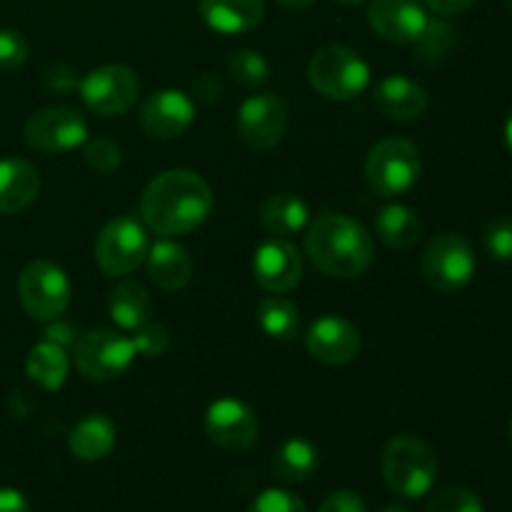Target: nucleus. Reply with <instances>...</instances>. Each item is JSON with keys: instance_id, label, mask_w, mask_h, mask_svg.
Masks as SVG:
<instances>
[{"instance_id": "obj_1", "label": "nucleus", "mask_w": 512, "mask_h": 512, "mask_svg": "<svg viewBox=\"0 0 512 512\" xmlns=\"http://www.w3.org/2000/svg\"><path fill=\"white\" fill-rule=\"evenodd\" d=\"M213 210V190L193 170H165L155 175L140 198V220L160 238L193 233Z\"/></svg>"}, {"instance_id": "obj_2", "label": "nucleus", "mask_w": 512, "mask_h": 512, "mask_svg": "<svg viewBox=\"0 0 512 512\" xmlns=\"http://www.w3.org/2000/svg\"><path fill=\"white\" fill-rule=\"evenodd\" d=\"M305 255L328 278L350 280L373 263V238L345 213H323L305 230Z\"/></svg>"}, {"instance_id": "obj_3", "label": "nucleus", "mask_w": 512, "mask_h": 512, "mask_svg": "<svg viewBox=\"0 0 512 512\" xmlns=\"http://www.w3.org/2000/svg\"><path fill=\"white\" fill-rule=\"evenodd\" d=\"M385 485L400 498H423L438 478V455L418 435H395L388 440L380 458Z\"/></svg>"}, {"instance_id": "obj_4", "label": "nucleus", "mask_w": 512, "mask_h": 512, "mask_svg": "<svg viewBox=\"0 0 512 512\" xmlns=\"http://www.w3.org/2000/svg\"><path fill=\"white\" fill-rule=\"evenodd\" d=\"M308 83L328 100H350L370 85V65L348 45H323L308 60Z\"/></svg>"}, {"instance_id": "obj_5", "label": "nucleus", "mask_w": 512, "mask_h": 512, "mask_svg": "<svg viewBox=\"0 0 512 512\" xmlns=\"http://www.w3.org/2000/svg\"><path fill=\"white\" fill-rule=\"evenodd\" d=\"M423 158L418 145L405 138H383L368 150L365 180L380 198H398L408 193L420 178Z\"/></svg>"}, {"instance_id": "obj_6", "label": "nucleus", "mask_w": 512, "mask_h": 512, "mask_svg": "<svg viewBox=\"0 0 512 512\" xmlns=\"http://www.w3.org/2000/svg\"><path fill=\"white\" fill-rule=\"evenodd\" d=\"M478 260L475 250L463 235L440 233L425 245L420 255V273L425 283L438 293H458L465 285H470Z\"/></svg>"}, {"instance_id": "obj_7", "label": "nucleus", "mask_w": 512, "mask_h": 512, "mask_svg": "<svg viewBox=\"0 0 512 512\" xmlns=\"http://www.w3.org/2000/svg\"><path fill=\"white\" fill-rule=\"evenodd\" d=\"M135 343L123 330L100 328L78 335L73 345V360L88 380L110 383L128 373L135 360Z\"/></svg>"}, {"instance_id": "obj_8", "label": "nucleus", "mask_w": 512, "mask_h": 512, "mask_svg": "<svg viewBox=\"0 0 512 512\" xmlns=\"http://www.w3.org/2000/svg\"><path fill=\"white\" fill-rule=\"evenodd\" d=\"M150 250L148 228L135 215H118L95 240V263L105 275L125 278L145 263Z\"/></svg>"}, {"instance_id": "obj_9", "label": "nucleus", "mask_w": 512, "mask_h": 512, "mask_svg": "<svg viewBox=\"0 0 512 512\" xmlns=\"http://www.w3.org/2000/svg\"><path fill=\"white\" fill-rule=\"evenodd\" d=\"M18 298L25 313L40 323L63 318L70 305V280L60 265L50 260H33L18 278Z\"/></svg>"}, {"instance_id": "obj_10", "label": "nucleus", "mask_w": 512, "mask_h": 512, "mask_svg": "<svg viewBox=\"0 0 512 512\" xmlns=\"http://www.w3.org/2000/svg\"><path fill=\"white\" fill-rule=\"evenodd\" d=\"M80 98L100 118H115L128 113L140 95V80L133 68L108 63L93 68L78 83Z\"/></svg>"}, {"instance_id": "obj_11", "label": "nucleus", "mask_w": 512, "mask_h": 512, "mask_svg": "<svg viewBox=\"0 0 512 512\" xmlns=\"http://www.w3.org/2000/svg\"><path fill=\"white\" fill-rule=\"evenodd\" d=\"M23 138L28 148L38 150V153H70L88 140V120L80 110L68 108V105H53V108H43L30 115Z\"/></svg>"}, {"instance_id": "obj_12", "label": "nucleus", "mask_w": 512, "mask_h": 512, "mask_svg": "<svg viewBox=\"0 0 512 512\" xmlns=\"http://www.w3.org/2000/svg\"><path fill=\"white\" fill-rule=\"evenodd\" d=\"M288 100L278 93L250 95L238 110V135L248 148L270 150L288 133Z\"/></svg>"}, {"instance_id": "obj_13", "label": "nucleus", "mask_w": 512, "mask_h": 512, "mask_svg": "<svg viewBox=\"0 0 512 512\" xmlns=\"http://www.w3.org/2000/svg\"><path fill=\"white\" fill-rule=\"evenodd\" d=\"M205 433H208L210 443L218 448L243 453L258 443V415L243 400L218 398L205 410Z\"/></svg>"}, {"instance_id": "obj_14", "label": "nucleus", "mask_w": 512, "mask_h": 512, "mask_svg": "<svg viewBox=\"0 0 512 512\" xmlns=\"http://www.w3.org/2000/svg\"><path fill=\"white\" fill-rule=\"evenodd\" d=\"M303 255L288 238H268L253 253V278L275 295L290 293L303 280Z\"/></svg>"}, {"instance_id": "obj_15", "label": "nucleus", "mask_w": 512, "mask_h": 512, "mask_svg": "<svg viewBox=\"0 0 512 512\" xmlns=\"http://www.w3.org/2000/svg\"><path fill=\"white\" fill-rule=\"evenodd\" d=\"M195 123V100L175 88L158 90L140 105V128L155 140H175Z\"/></svg>"}, {"instance_id": "obj_16", "label": "nucleus", "mask_w": 512, "mask_h": 512, "mask_svg": "<svg viewBox=\"0 0 512 512\" xmlns=\"http://www.w3.org/2000/svg\"><path fill=\"white\" fill-rule=\"evenodd\" d=\"M430 15L420 0H373L368 23L388 43L413 45L428 25Z\"/></svg>"}, {"instance_id": "obj_17", "label": "nucleus", "mask_w": 512, "mask_h": 512, "mask_svg": "<svg viewBox=\"0 0 512 512\" xmlns=\"http://www.w3.org/2000/svg\"><path fill=\"white\" fill-rule=\"evenodd\" d=\"M305 348L325 365H345L358 358L360 330L343 315H323L305 335Z\"/></svg>"}, {"instance_id": "obj_18", "label": "nucleus", "mask_w": 512, "mask_h": 512, "mask_svg": "<svg viewBox=\"0 0 512 512\" xmlns=\"http://www.w3.org/2000/svg\"><path fill=\"white\" fill-rule=\"evenodd\" d=\"M373 103L385 118L410 123L428 110V90L405 75H388L375 85Z\"/></svg>"}, {"instance_id": "obj_19", "label": "nucleus", "mask_w": 512, "mask_h": 512, "mask_svg": "<svg viewBox=\"0 0 512 512\" xmlns=\"http://www.w3.org/2000/svg\"><path fill=\"white\" fill-rule=\"evenodd\" d=\"M145 268H148L150 280L160 290L173 293L190 283L195 263L183 245L175 243L173 238H160L158 243L150 245L148 255H145Z\"/></svg>"}, {"instance_id": "obj_20", "label": "nucleus", "mask_w": 512, "mask_h": 512, "mask_svg": "<svg viewBox=\"0 0 512 512\" xmlns=\"http://www.w3.org/2000/svg\"><path fill=\"white\" fill-rule=\"evenodd\" d=\"M40 193V175L28 160H0V215H13L35 203Z\"/></svg>"}, {"instance_id": "obj_21", "label": "nucleus", "mask_w": 512, "mask_h": 512, "mask_svg": "<svg viewBox=\"0 0 512 512\" xmlns=\"http://www.w3.org/2000/svg\"><path fill=\"white\" fill-rule=\"evenodd\" d=\"M200 15L215 33L240 35L258 28L265 15L263 0H200Z\"/></svg>"}, {"instance_id": "obj_22", "label": "nucleus", "mask_w": 512, "mask_h": 512, "mask_svg": "<svg viewBox=\"0 0 512 512\" xmlns=\"http://www.w3.org/2000/svg\"><path fill=\"white\" fill-rule=\"evenodd\" d=\"M260 228L270 235V238H293V235L303 233L310 225V208L300 195L295 193H278L270 195L263 205H260Z\"/></svg>"}, {"instance_id": "obj_23", "label": "nucleus", "mask_w": 512, "mask_h": 512, "mask_svg": "<svg viewBox=\"0 0 512 512\" xmlns=\"http://www.w3.org/2000/svg\"><path fill=\"white\" fill-rule=\"evenodd\" d=\"M108 313L115 328L135 333L153 320V298L138 280H120L108 295Z\"/></svg>"}, {"instance_id": "obj_24", "label": "nucleus", "mask_w": 512, "mask_h": 512, "mask_svg": "<svg viewBox=\"0 0 512 512\" xmlns=\"http://www.w3.org/2000/svg\"><path fill=\"white\" fill-rule=\"evenodd\" d=\"M115 438H118V430H115L113 420L103 413H95L80 420L70 430L68 448L78 460L95 463V460H103L113 453Z\"/></svg>"}, {"instance_id": "obj_25", "label": "nucleus", "mask_w": 512, "mask_h": 512, "mask_svg": "<svg viewBox=\"0 0 512 512\" xmlns=\"http://www.w3.org/2000/svg\"><path fill=\"white\" fill-rule=\"evenodd\" d=\"M320 455L310 440L305 438H288L275 448L270 470L280 483H303L318 470Z\"/></svg>"}, {"instance_id": "obj_26", "label": "nucleus", "mask_w": 512, "mask_h": 512, "mask_svg": "<svg viewBox=\"0 0 512 512\" xmlns=\"http://www.w3.org/2000/svg\"><path fill=\"white\" fill-rule=\"evenodd\" d=\"M70 370V355L68 350L60 348L58 343H50V340H40L38 345H33L25 358V373L33 380L35 385H40L43 390H60L68 380Z\"/></svg>"}, {"instance_id": "obj_27", "label": "nucleus", "mask_w": 512, "mask_h": 512, "mask_svg": "<svg viewBox=\"0 0 512 512\" xmlns=\"http://www.w3.org/2000/svg\"><path fill=\"white\" fill-rule=\"evenodd\" d=\"M375 233L388 248L408 250L420 240L423 225H420L418 213L403 203L385 205L375 218Z\"/></svg>"}, {"instance_id": "obj_28", "label": "nucleus", "mask_w": 512, "mask_h": 512, "mask_svg": "<svg viewBox=\"0 0 512 512\" xmlns=\"http://www.w3.org/2000/svg\"><path fill=\"white\" fill-rule=\"evenodd\" d=\"M260 330L268 338L280 340V343H290L300 335V310L293 300L283 298V295H265L255 310Z\"/></svg>"}, {"instance_id": "obj_29", "label": "nucleus", "mask_w": 512, "mask_h": 512, "mask_svg": "<svg viewBox=\"0 0 512 512\" xmlns=\"http://www.w3.org/2000/svg\"><path fill=\"white\" fill-rule=\"evenodd\" d=\"M455 45V28L448 20L440 15V18H430L425 30L420 33V38L413 43V60L420 65H438L443 63L450 55Z\"/></svg>"}, {"instance_id": "obj_30", "label": "nucleus", "mask_w": 512, "mask_h": 512, "mask_svg": "<svg viewBox=\"0 0 512 512\" xmlns=\"http://www.w3.org/2000/svg\"><path fill=\"white\" fill-rule=\"evenodd\" d=\"M228 73L235 83L245 85V88H258V85L268 83L270 63L258 50L238 48L228 55Z\"/></svg>"}, {"instance_id": "obj_31", "label": "nucleus", "mask_w": 512, "mask_h": 512, "mask_svg": "<svg viewBox=\"0 0 512 512\" xmlns=\"http://www.w3.org/2000/svg\"><path fill=\"white\" fill-rule=\"evenodd\" d=\"M428 512H485L483 500L465 485H445L428 500Z\"/></svg>"}, {"instance_id": "obj_32", "label": "nucleus", "mask_w": 512, "mask_h": 512, "mask_svg": "<svg viewBox=\"0 0 512 512\" xmlns=\"http://www.w3.org/2000/svg\"><path fill=\"white\" fill-rule=\"evenodd\" d=\"M483 248L495 263H512V215H495L483 228Z\"/></svg>"}, {"instance_id": "obj_33", "label": "nucleus", "mask_w": 512, "mask_h": 512, "mask_svg": "<svg viewBox=\"0 0 512 512\" xmlns=\"http://www.w3.org/2000/svg\"><path fill=\"white\" fill-rule=\"evenodd\" d=\"M123 150L110 138H88L85 140V163L98 173H113L120 168Z\"/></svg>"}, {"instance_id": "obj_34", "label": "nucleus", "mask_w": 512, "mask_h": 512, "mask_svg": "<svg viewBox=\"0 0 512 512\" xmlns=\"http://www.w3.org/2000/svg\"><path fill=\"white\" fill-rule=\"evenodd\" d=\"M28 40L20 30L0 28V73H13L28 60Z\"/></svg>"}, {"instance_id": "obj_35", "label": "nucleus", "mask_w": 512, "mask_h": 512, "mask_svg": "<svg viewBox=\"0 0 512 512\" xmlns=\"http://www.w3.org/2000/svg\"><path fill=\"white\" fill-rule=\"evenodd\" d=\"M133 343H135V353L143 355V358H160V355L168 350L170 333L163 323H153V320H150L148 325L135 330Z\"/></svg>"}, {"instance_id": "obj_36", "label": "nucleus", "mask_w": 512, "mask_h": 512, "mask_svg": "<svg viewBox=\"0 0 512 512\" xmlns=\"http://www.w3.org/2000/svg\"><path fill=\"white\" fill-rule=\"evenodd\" d=\"M248 512H308L303 500L293 495L290 490H263L258 498L250 503Z\"/></svg>"}, {"instance_id": "obj_37", "label": "nucleus", "mask_w": 512, "mask_h": 512, "mask_svg": "<svg viewBox=\"0 0 512 512\" xmlns=\"http://www.w3.org/2000/svg\"><path fill=\"white\" fill-rule=\"evenodd\" d=\"M43 83L48 85L55 93H70L73 88H78L80 80L75 78V70L70 68L63 60H53L43 68Z\"/></svg>"}, {"instance_id": "obj_38", "label": "nucleus", "mask_w": 512, "mask_h": 512, "mask_svg": "<svg viewBox=\"0 0 512 512\" xmlns=\"http://www.w3.org/2000/svg\"><path fill=\"white\" fill-rule=\"evenodd\" d=\"M318 512H368L363 498L353 490H335L320 503Z\"/></svg>"}, {"instance_id": "obj_39", "label": "nucleus", "mask_w": 512, "mask_h": 512, "mask_svg": "<svg viewBox=\"0 0 512 512\" xmlns=\"http://www.w3.org/2000/svg\"><path fill=\"white\" fill-rule=\"evenodd\" d=\"M220 95H223V83H220V78L205 73L193 83V95H190V98H193L195 103H215Z\"/></svg>"}, {"instance_id": "obj_40", "label": "nucleus", "mask_w": 512, "mask_h": 512, "mask_svg": "<svg viewBox=\"0 0 512 512\" xmlns=\"http://www.w3.org/2000/svg\"><path fill=\"white\" fill-rule=\"evenodd\" d=\"M43 340H50V343H58L60 348H73L75 340H78V335H75V328L70 323H63V320H50V323H45V330H43Z\"/></svg>"}, {"instance_id": "obj_41", "label": "nucleus", "mask_w": 512, "mask_h": 512, "mask_svg": "<svg viewBox=\"0 0 512 512\" xmlns=\"http://www.w3.org/2000/svg\"><path fill=\"white\" fill-rule=\"evenodd\" d=\"M425 8H430L433 13L438 15H460L465 13L468 8H473L475 0H423Z\"/></svg>"}, {"instance_id": "obj_42", "label": "nucleus", "mask_w": 512, "mask_h": 512, "mask_svg": "<svg viewBox=\"0 0 512 512\" xmlns=\"http://www.w3.org/2000/svg\"><path fill=\"white\" fill-rule=\"evenodd\" d=\"M0 512H30V503L20 490L0 488Z\"/></svg>"}, {"instance_id": "obj_43", "label": "nucleus", "mask_w": 512, "mask_h": 512, "mask_svg": "<svg viewBox=\"0 0 512 512\" xmlns=\"http://www.w3.org/2000/svg\"><path fill=\"white\" fill-rule=\"evenodd\" d=\"M280 5H285V8H293V10H303V8H310L313 3H318V0H278Z\"/></svg>"}, {"instance_id": "obj_44", "label": "nucleus", "mask_w": 512, "mask_h": 512, "mask_svg": "<svg viewBox=\"0 0 512 512\" xmlns=\"http://www.w3.org/2000/svg\"><path fill=\"white\" fill-rule=\"evenodd\" d=\"M503 135H505V145H508V150H510V153H512V110H510L508 120H505Z\"/></svg>"}, {"instance_id": "obj_45", "label": "nucleus", "mask_w": 512, "mask_h": 512, "mask_svg": "<svg viewBox=\"0 0 512 512\" xmlns=\"http://www.w3.org/2000/svg\"><path fill=\"white\" fill-rule=\"evenodd\" d=\"M383 512H413L408 508V505H388V508H383Z\"/></svg>"}, {"instance_id": "obj_46", "label": "nucleus", "mask_w": 512, "mask_h": 512, "mask_svg": "<svg viewBox=\"0 0 512 512\" xmlns=\"http://www.w3.org/2000/svg\"><path fill=\"white\" fill-rule=\"evenodd\" d=\"M335 3L348 5V8H353V5H363V3H368V0H335Z\"/></svg>"}, {"instance_id": "obj_47", "label": "nucleus", "mask_w": 512, "mask_h": 512, "mask_svg": "<svg viewBox=\"0 0 512 512\" xmlns=\"http://www.w3.org/2000/svg\"><path fill=\"white\" fill-rule=\"evenodd\" d=\"M505 5H508V8L512 10V0H505Z\"/></svg>"}, {"instance_id": "obj_48", "label": "nucleus", "mask_w": 512, "mask_h": 512, "mask_svg": "<svg viewBox=\"0 0 512 512\" xmlns=\"http://www.w3.org/2000/svg\"><path fill=\"white\" fill-rule=\"evenodd\" d=\"M510 440H512V415H510Z\"/></svg>"}]
</instances>
